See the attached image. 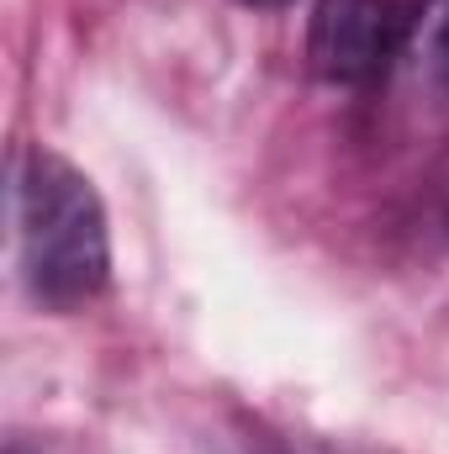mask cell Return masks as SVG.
<instances>
[{"label":"cell","instance_id":"1","mask_svg":"<svg viewBox=\"0 0 449 454\" xmlns=\"http://www.w3.org/2000/svg\"><path fill=\"white\" fill-rule=\"evenodd\" d=\"M21 270L43 307H80L106 286L112 238L96 185L59 153L32 148L16 169Z\"/></svg>","mask_w":449,"mask_h":454},{"label":"cell","instance_id":"2","mask_svg":"<svg viewBox=\"0 0 449 454\" xmlns=\"http://www.w3.org/2000/svg\"><path fill=\"white\" fill-rule=\"evenodd\" d=\"M402 48L397 0H318L307 27V59L328 85H370Z\"/></svg>","mask_w":449,"mask_h":454},{"label":"cell","instance_id":"3","mask_svg":"<svg viewBox=\"0 0 449 454\" xmlns=\"http://www.w3.org/2000/svg\"><path fill=\"white\" fill-rule=\"evenodd\" d=\"M439 69H445V80H449V5H445V16H439Z\"/></svg>","mask_w":449,"mask_h":454},{"label":"cell","instance_id":"4","mask_svg":"<svg viewBox=\"0 0 449 454\" xmlns=\"http://www.w3.org/2000/svg\"><path fill=\"white\" fill-rule=\"evenodd\" d=\"M243 5H286V0H243Z\"/></svg>","mask_w":449,"mask_h":454}]
</instances>
